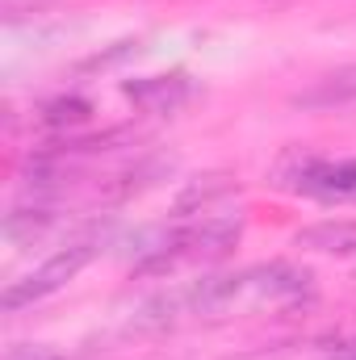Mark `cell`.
Wrapping results in <instances>:
<instances>
[{
  "instance_id": "obj_1",
  "label": "cell",
  "mask_w": 356,
  "mask_h": 360,
  "mask_svg": "<svg viewBox=\"0 0 356 360\" xmlns=\"http://www.w3.org/2000/svg\"><path fill=\"white\" fill-rule=\"evenodd\" d=\"M92 256H96V243L92 239H76V243H68L63 252H55L42 269H34L30 276H21V281H13L8 289H4V310L8 314H17L21 306H30V302H42V297H51V293H59L68 281H76L84 264H92Z\"/></svg>"
},
{
  "instance_id": "obj_2",
  "label": "cell",
  "mask_w": 356,
  "mask_h": 360,
  "mask_svg": "<svg viewBox=\"0 0 356 360\" xmlns=\"http://www.w3.org/2000/svg\"><path fill=\"white\" fill-rule=\"evenodd\" d=\"M285 184L319 201H356V160H298Z\"/></svg>"
},
{
  "instance_id": "obj_3",
  "label": "cell",
  "mask_w": 356,
  "mask_h": 360,
  "mask_svg": "<svg viewBox=\"0 0 356 360\" xmlns=\"http://www.w3.org/2000/svg\"><path fill=\"white\" fill-rule=\"evenodd\" d=\"M122 92H126L143 113H177L184 101H193V80H189L184 72L147 76V80H130Z\"/></svg>"
},
{
  "instance_id": "obj_4",
  "label": "cell",
  "mask_w": 356,
  "mask_h": 360,
  "mask_svg": "<svg viewBox=\"0 0 356 360\" xmlns=\"http://www.w3.org/2000/svg\"><path fill=\"white\" fill-rule=\"evenodd\" d=\"M356 101V63L327 72L323 80H314L306 92H298V105L306 109H331V105H348Z\"/></svg>"
},
{
  "instance_id": "obj_5",
  "label": "cell",
  "mask_w": 356,
  "mask_h": 360,
  "mask_svg": "<svg viewBox=\"0 0 356 360\" xmlns=\"http://www.w3.org/2000/svg\"><path fill=\"white\" fill-rule=\"evenodd\" d=\"M298 248L327 252V256H356V222H314L298 231Z\"/></svg>"
},
{
  "instance_id": "obj_6",
  "label": "cell",
  "mask_w": 356,
  "mask_h": 360,
  "mask_svg": "<svg viewBox=\"0 0 356 360\" xmlns=\"http://www.w3.org/2000/svg\"><path fill=\"white\" fill-rule=\"evenodd\" d=\"M248 285H256L268 297H298L310 289V272L293 269V264H268L260 272H248Z\"/></svg>"
},
{
  "instance_id": "obj_7",
  "label": "cell",
  "mask_w": 356,
  "mask_h": 360,
  "mask_svg": "<svg viewBox=\"0 0 356 360\" xmlns=\"http://www.w3.org/2000/svg\"><path fill=\"white\" fill-rule=\"evenodd\" d=\"M235 188V180L231 176H222V172H214V176H197L184 193H180V201H177V214H193L197 205L205 210L210 201H218V197H227Z\"/></svg>"
},
{
  "instance_id": "obj_8",
  "label": "cell",
  "mask_w": 356,
  "mask_h": 360,
  "mask_svg": "<svg viewBox=\"0 0 356 360\" xmlns=\"http://www.w3.org/2000/svg\"><path fill=\"white\" fill-rule=\"evenodd\" d=\"M51 226V210H42V205H34V210H13L8 218H4V235L13 239V243H30L34 235H42Z\"/></svg>"
},
{
  "instance_id": "obj_9",
  "label": "cell",
  "mask_w": 356,
  "mask_h": 360,
  "mask_svg": "<svg viewBox=\"0 0 356 360\" xmlns=\"http://www.w3.org/2000/svg\"><path fill=\"white\" fill-rule=\"evenodd\" d=\"M89 101H80V96H63V101H55V105H46V122L51 126H80V122H89Z\"/></svg>"
},
{
  "instance_id": "obj_10",
  "label": "cell",
  "mask_w": 356,
  "mask_h": 360,
  "mask_svg": "<svg viewBox=\"0 0 356 360\" xmlns=\"http://www.w3.org/2000/svg\"><path fill=\"white\" fill-rule=\"evenodd\" d=\"M331 360H356V344H348V348H340V352H336Z\"/></svg>"
}]
</instances>
